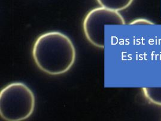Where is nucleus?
Listing matches in <instances>:
<instances>
[{
    "label": "nucleus",
    "instance_id": "obj_6",
    "mask_svg": "<svg viewBox=\"0 0 161 121\" xmlns=\"http://www.w3.org/2000/svg\"><path fill=\"white\" fill-rule=\"evenodd\" d=\"M129 24L130 25H151L155 24L152 21L146 18H136L130 22Z\"/></svg>",
    "mask_w": 161,
    "mask_h": 121
},
{
    "label": "nucleus",
    "instance_id": "obj_3",
    "mask_svg": "<svg viewBox=\"0 0 161 121\" xmlns=\"http://www.w3.org/2000/svg\"><path fill=\"white\" fill-rule=\"evenodd\" d=\"M125 24L124 17L119 12L100 7L87 12L83 19L82 26L87 40L93 46L104 49L105 24Z\"/></svg>",
    "mask_w": 161,
    "mask_h": 121
},
{
    "label": "nucleus",
    "instance_id": "obj_2",
    "mask_svg": "<svg viewBox=\"0 0 161 121\" xmlns=\"http://www.w3.org/2000/svg\"><path fill=\"white\" fill-rule=\"evenodd\" d=\"M35 107L34 94L23 82H12L0 91V116L4 121L26 120L32 115Z\"/></svg>",
    "mask_w": 161,
    "mask_h": 121
},
{
    "label": "nucleus",
    "instance_id": "obj_4",
    "mask_svg": "<svg viewBox=\"0 0 161 121\" xmlns=\"http://www.w3.org/2000/svg\"><path fill=\"white\" fill-rule=\"evenodd\" d=\"M97 1L101 7L120 12L130 6L134 0H97Z\"/></svg>",
    "mask_w": 161,
    "mask_h": 121
},
{
    "label": "nucleus",
    "instance_id": "obj_1",
    "mask_svg": "<svg viewBox=\"0 0 161 121\" xmlns=\"http://www.w3.org/2000/svg\"><path fill=\"white\" fill-rule=\"evenodd\" d=\"M32 56L38 68L50 75L67 72L76 59L71 39L59 31H50L38 36L33 44Z\"/></svg>",
    "mask_w": 161,
    "mask_h": 121
},
{
    "label": "nucleus",
    "instance_id": "obj_5",
    "mask_svg": "<svg viewBox=\"0 0 161 121\" xmlns=\"http://www.w3.org/2000/svg\"><path fill=\"white\" fill-rule=\"evenodd\" d=\"M142 91L149 102L161 106V88H142Z\"/></svg>",
    "mask_w": 161,
    "mask_h": 121
}]
</instances>
